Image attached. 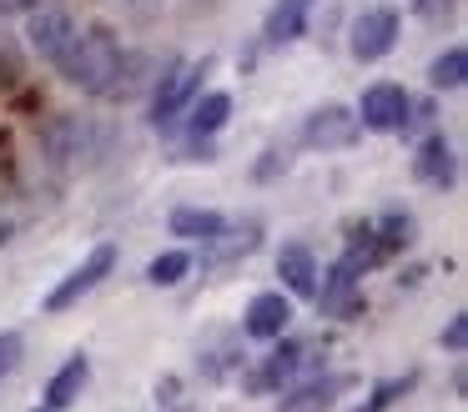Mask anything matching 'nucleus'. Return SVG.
<instances>
[{
	"instance_id": "1",
	"label": "nucleus",
	"mask_w": 468,
	"mask_h": 412,
	"mask_svg": "<svg viewBox=\"0 0 468 412\" xmlns=\"http://www.w3.org/2000/svg\"><path fill=\"white\" fill-rule=\"evenodd\" d=\"M122 56L126 50L116 46V36L112 30H76V40H71V50L61 56V70H66V80L71 86H81V90H91V96H106L112 90V80H116V70H122Z\"/></svg>"
},
{
	"instance_id": "2",
	"label": "nucleus",
	"mask_w": 468,
	"mask_h": 412,
	"mask_svg": "<svg viewBox=\"0 0 468 412\" xmlns=\"http://www.w3.org/2000/svg\"><path fill=\"white\" fill-rule=\"evenodd\" d=\"M112 267H116V247H112V241H101V247H96L91 257H86L81 267L71 271V277L56 281V291L46 297V312H66V307H76V301H81L86 291H96L106 277H112Z\"/></svg>"
},
{
	"instance_id": "3",
	"label": "nucleus",
	"mask_w": 468,
	"mask_h": 412,
	"mask_svg": "<svg viewBox=\"0 0 468 412\" xmlns=\"http://www.w3.org/2000/svg\"><path fill=\"white\" fill-rule=\"evenodd\" d=\"M408 90L393 86V80H378V86L363 90V106H357V126L363 131H398L408 116Z\"/></svg>"
},
{
	"instance_id": "4",
	"label": "nucleus",
	"mask_w": 468,
	"mask_h": 412,
	"mask_svg": "<svg viewBox=\"0 0 468 412\" xmlns=\"http://www.w3.org/2000/svg\"><path fill=\"white\" fill-rule=\"evenodd\" d=\"M303 136H307V146H317V151H343L363 136V126H357V111H347V106H317L313 116H307Z\"/></svg>"
},
{
	"instance_id": "5",
	"label": "nucleus",
	"mask_w": 468,
	"mask_h": 412,
	"mask_svg": "<svg viewBox=\"0 0 468 412\" xmlns=\"http://www.w3.org/2000/svg\"><path fill=\"white\" fill-rule=\"evenodd\" d=\"M398 46V10H363L353 20V56L357 60H383Z\"/></svg>"
},
{
	"instance_id": "6",
	"label": "nucleus",
	"mask_w": 468,
	"mask_h": 412,
	"mask_svg": "<svg viewBox=\"0 0 468 412\" xmlns=\"http://www.w3.org/2000/svg\"><path fill=\"white\" fill-rule=\"evenodd\" d=\"M51 161H81V156H96V131L86 126L81 116H51L41 131Z\"/></svg>"
},
{
	"instance_id": "7",
	"label": "nucleus",
	"mask_w": 468,
	"mask_h": 412,
	"mask_svg": "<svg viewBox=\"0 0 468 412\" xmlns=\"http://www.w3.org/2000/svg\"><path fill=\"white\" fill-rule=\"evenodd\" d=\"M287 322H292V301H287L282 291H257V297L247 301L242 332L257 337V342H277L287 332Z\"/></svg>"
},
{
	"instance_id": "8",
	"label": "nucleus",
	"mask_w": 468,
	"mask_h": 412,
	"mask_svg": "<svg viewBox=\"0 0 468 412\" xmlns=\"http://www.w3.org/2000/svg\"><path fill=\"white\" fill-rule=\"evenodd\" d=\"M26 36H31V50H36V56L61 66V56L71 50V40H76V20L66 16V10H36Z\"/></svg>"
},
{
	"instance_id": "9",
	"label": "nucleus",
	"mask_w": 468,
	"mask_h": 412,
	"mask_svg": "<svg viewBox=\"0 0 468 412\" xmlns=\"http://www.w3.org/2000/svg\"><path fill=\"white\" fill-rule=\"evenodd\" d=\"M347 387H353L347 372H327V377H313V382H303V387L282 392L277 412H327L337 402V392H347Z\"/></svg>"
},
{
	"instance_id": "10",
	"label": "nucleus",
	"mask_w": 468,
	"mask_h": 412,
	"mask_svg": "<svg viewBox=\"0 0 468 412\" xmlns=\"http://www.w3.org/2000/svg\"><path fill=\"white\" fill-rule=\"evenodd\" d=\"M197 86H202V66H176L172 76H162L156 100H152V121H156V126H166V121H172L186 100H192Z\"/></svg>"
},
{
	"instance_id": "11",
	"label": "nucleus",
	"mask_w": 468,
	"mask_h": 412,
	"mask_svg": "<svg viewBox=\"0 0 468 412\" xmlns=\"http://www.w3.org/2000/svg\"><path fill=\"white\" fill-rule=\"evenodd\" d=\"M297 367H303V342L282 337V342H277V347L262 357V367H257L252 377H247V387H252V392H277Z\"/></svg>"
},
{
	"instance_id": "12",
	"label": "nucleus",
	"mask_w": 468,
	"mask_h": 412,
	"mask_svg": "<svg viewBox=\"0 0 468 412\" xmlns=\"http://www.w3.org/2000/svg\"><path fill=\"white\" fill-rule=\"evenodd\" d=\"M257 237H262V227L257 221H247V227H222L212 241H202L207 247V267H232V261H242V257H252L257 251Z\"/></svg>"
},
{
	"instance_id": "13",
	"label": "nucleus",
	"mask_w": 468,
	"mask_h": 412,
	"mask_svg": "<svg viewBox=\"0 0 468 412\" xmlns=\"http://www.w3.org/2000/svg\"><path fill=\"white\" fill-rule=\"evenodd\" d=\"M277 277H282V287L292 291V297H317V261L307 247H282L277 251Z\"/></svg>"
},
{
	"instance_id": "14",
	"label": "nucleus",
	"mask_w": 468,
	"mask_h": 412,
	"mask_svg": "<svg viewBox=\"0 0 468 412\" xmlns=\"http://www.w3.org/2000/svg\"><path fill=\"white\" fill-rule=\"evenodd\" d=\"M86 382H91V362H86L81 352H76V357L66 362V367L56 372L51 382H46V407H51V412L71 407V402H76V397H81V392H86Z\"/></svg>"
},
{
	"instance_id": "15",
	"label": "nucleus",
	"mask_w": 468,
	"mask_h": 412,
	"mask_svg": "<svg viewBox=\"0 0 468 412\" xmlns=\"http://www.w3.org/2000/svg\"><path fill=\"white\" fill-rule=\"evenodd\" d=\"M307 10H313V0H277L272 10H267V46H287V40H297L307 30Z\"/></svg>"
},
{
	"instance_id": "16",
	"label": "nucleus",
	"mask_w": 468,
	"mask_h": 412,
	"mask_svg": "<svg viewBox=\"0 0 468 412\" xmlns=\"http://www.w3.org/2000/svg\"><path fill=\"white\" fill-rule=\"evenodd\" d=\"M413 171H418V181H428V186H448V181H453V146H448L443 136H428L423 146H418Z\"/></svg>"
},
{
	"instance_id": "17",
	"label": "nucleus",
	"mask_w": 468,
	"mask_h": 412,
	"mask_svg": "<svg viewBox=\"0 0 468 412\" xmlns=\"http://www.w3.org/2000/svg\"><path fill=\"white\" fill-rule=\"evenodd\" d=\"M323 312H337V317H343V312H357V271L347 267V261H337L333 271H327V287H323Z\"/></svg>"
},
{
	"instance_id": "18",
	"label": "nucleus",
	"mask_w": 468,
	"mask_h": 412,
	"mask_svg": "<svg viewBox=\"0 0 468 412\" xmlns=\"http://www.w3.org/2000/svg\"><path fill=\"white\" fill-rule=\"evenodd\" d=\"M227 221L207 206H176L172 211V237H186V241H212Z\"/></svg>"
},
{
	"instance_id": "19",
	"label": "nucleus",
	"mask_w": 468,
	"mask_h": 412,
	"mask_svg": "<svg viewBox=\"0 0 468 412\" xmlns=\"http://www.w3.org/2000/svg\"><path fill=\"white\" fill-rule=\"evenodd\" d=\"M227 116H232V96H227V90H207V96L192 106V136H212V131H222Z\"/></svg>"
},
{
	"instance_id": "20",
	"label": "nucleus",
	"mask_w": 468,
	"mask_h": 412,
	"mask_svg": "<svg viewBox=\"0 0 468 412\" xmlns=\"http://www.w3.org/2000/svg\"><path fill=\"white\" fill-rule=\"evenodd\" d=\"M463 76H468V56H463V46H448L443 56L428 66V86L433 90H458L463 86Z\"/></svg>"
},
{
	"instance_id": "21",
	"label": "nucleus",
	"mask_w": 468,
	"mask_h": 412,
	"mask_svg": "<svg viewBox=\"0 0 468 412\" xmlns=\"http://www.w3.org/2000/svg\"><path fill=\"white\" fill-rule=\"evenodd\" d=\"M186 271H192V251H162V257L146 267V281H152V287H176Z\"/></svg>"
},
{
	"instance_id": "22",
	"label": "nucleus",
	"mask_w": 468,
	"mask_h": 412,
	"mask_svg": "<svg viewBox=\"0 0 468 412\" xmlns=\"http://www.w3.org/2000/svg\"><path fill=\"white\" fill-rule=\"evenodd\" d=\"M408 387H413V372H408V377H393V382H378L373 397H367L357 412H388V407H393V397H403Z\"/></svg>"
},
{
	"instance_id": "23",
	"label": "nucleus",
	"mask_w": 468,
	"mask_h": 412,
	"mask_svg": "<svg viewBox=\"0 0 468 412\" xmlns=\"http://www.w3.org/2000/svg\"><path fill=\"white\" fill-rule=\"evenodd\" d=\"M21 352H26L21 332H0V377H11V372H16V362H21Z\"/></svg>"
},
{
	"instance_id": "24",
	"label": "nucleus",
	"mask_w": 468,
	"mask_h": 412,
	"mask_svg": "<svg viewBox=\"0 0 468 412\" xmlns=\"http://www.w3.org/2000/svg\"><path fill=\"white\" fill-rule=\"evenodd\" d=\"M463 342H468V317L458 312V317L443 327V347H448V352H463Z\"/></svg>"
},
{
	"instance_id": "25",
	"label": "nucleus",
	"mask_w": 468,
	"mask_h": 412,
	"mask_svg": "<svg viewBox=\"0 0 468 412\" xmlns=\"http://www.w3.org/2000/svg\"><path fill=\"white\" fill-rule=\"evenodd\" d=\"M418 10H423L428 20H438V16H448V10H453V0H418Z\"/></svg>"
},
{
	"instance_id": "26",
	"label": "nucleus",
	"mask_w": 468,
	"mask_h": 412,
	"mask_svg": "<svg viewBox=\"0 0 468 412\" xmlns=\"http://www.w3.org/2000/svg\"><path fill=\"white\" fill-rule=\"evenodd\" d=\"M41 0H0V16H21V10H36Z\"/></svg>"
},
{
	"instance_id": "27",
	"label": "nucleus",
	"mask_w": 468,
	"mask_h": 412,
	"mask_svg": "<svg viewBox=\"0 0 468 412\" xmlns=\"http://www.w3.org/2000/svg\"><path fill=\"white\" fill-rule=\"evenodd\" d=\"M36 412H51V407H36Z\"/></svg>"
}]
</instances>
